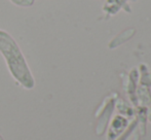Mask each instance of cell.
<instances>
[{"label": "cell", "mask_w": 151, "mask_h": 140, "mask_svg": "<svg viewBox=\"0 0 151 140\" xmlns=\"http://www.w3.org/2000/svg\"><path fill=\"white\" fill-rule=\"evenodd\" d=\"M127 126H129V123L127 118H123L122 115H115L112 120L111 127L108 133V140H116L124 132Z\"/></svg>", "instance_id": "2"}, {"label": "cell", "mask_w": 151, "mask_h": 140, "mask_svg": "<svg viewBox=\"0 0 151 140\" xmlns=\"http://www.w3.org/2000/svg\"><path fill=\"white\" fill-rule=\"evenodd\" d=\"M142 69V75H141V84L145 87H150L151 86V73L149 71H147L146 66L141 65Z\"/></svg>", "instance_id": "5"}, {"label": "cell", "mask_w": 151, "mask_h": 140, "mask_svg": "<svg viewBox=\"0 0 151 140\" xmlns=\"http://www.w3.org/2000/svg\"><path fill=\"white\" fill-rule=\"evenodd\" d=\"M136 95H138L137 102L139 100L142 106L151 104V94L149 90H148V87L142 86L141 84V87L138 89V92L136 93Z\"/></svg>", "instance_id": "4"}, {"label": "cell", "mask_w": 151, "mask_h": 140, "mask_svg": "<svg viewBox=\"0 0 151 140\" xmlns=\"http://www.w3.org/2000/svg\"><path fill=\"white\" fill-rule=\"evenodd\" d=\"M0 54L12 78L26 90L34 89L35 79L22 50L14 38L2 29H0Z\"/></svg>", "instance_id": "1"}, {"label": "cell", "mask_w": 151, "mask_h": 140, "mask_svg": "<svg viewBox=\"0 0 151 140\" xmlns=\"http://www.w3.org/2000/svg\"><path fill=\"white\" fill-rule=\"evenodd\" d=\"M0 140H4V139H3V137H2V135H1V134H0Z\"/></svg>", "instance_id": "8"}, {"label": "cell", "mask_w": 151, "mask_h": 140, "mask_svg": "<svg viewBox=\"0 0 151 140\" xmlns=\"http://www.w3.org/2000/svg\"><path fill=\"white\" fill-rule=\"evenodd\" d=\"M147 118H148V120H149V122L151 123V106L149 109L147 110Z\"/></svg>", "instance_id": "7"}, {"label": "cell", "mask_w": 151, "mask_h": 140, "mask_svg": "<svg viewBox=\"0 0 151 140\" xmlns=\"http://www.w3.org/2000/svg\"><path fill=\"white\" fill-rule=\"evenodd\" d=\"M12 4L19 6V7H31L34 3H35V0H9Z\"/></svg>", "instance_id": "6"}, {"label": "cell", "mask_w": 151, "mask_h": 140, "mask_svg": "<svg viewBox=\"0 0 151 140\" xmlns=\"http://www.w3.org/2000/svg\"><path fill=\"white\" fill-rule=\"evenodd\" d=\"M112 111H113V102L111 101V102L107 103V104L104 106V110L99 118V123H98V126H97L98 135H102L104 131H105L106 126H107L108 121H109L110 116H111Z\"/></svg>", "instance_id": "3"}]
</instances>
